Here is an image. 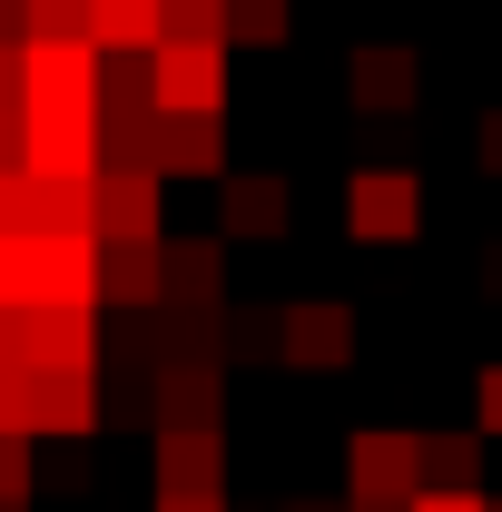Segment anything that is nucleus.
<instances>
[{"label": "nucleus", "instance_id": "nucleus-1", "mask_svg": "<svg viewBox=\"0 0 502 512\" xmlns=\"http://www.w3.org/2000/svg\"><path fill=\"white\" fill-rule=\"evenodd\" d=\"M414 227H424V178H414V168H355V178H345V237L404 247Z\"/></svg>", "mask_w": 502, "mask_h": 512}, {"label": "nucleus", "instance_id": "nucleus-2", "mask_svg": "<svg viewBox=\"0 0 502 512\" xmlns=\"http://www.w3.org/2000/svg\"><path fill=\"white\" fill-rule=\"evenodd\" d=\"M148 99L158 109H227V40H158L148 50Z\"/></svg>", "mask_w": 502, "mask_h": 512}, {"label": "nucleus", "instance_id": "nucleus-3", "mask_svg": "<svg viewBox=\"0 0 502 512\" xmlns=\"http://www.w3.org/2000/svg\"><path fill=\"white\" fill-rule=\"evenodd\" d=\"M276 365H306V375H335L355 365V306L345 296H306L276 316Z\"/></svg>", "mask_w": 502, "mask_h": 512}, {"label": "nucleus", "instance_id": "nucleus-4", "mask_svg": "<svg viewBox=\"0 0 502 512\" xmlns=\"http://www.w3.org/2000/svg\"><path fill=\"white\" fill-rule=\"evenodd\" d=\"M286 217H296V188H286V168H227V178H217V227H227V247L286 237Z\"/></svg>", "mask_w": 502, "mask_h": 512}, {"label": "nucleus", "instance_id": "nucleus-5", "mask_svg": "<svg viewBox=\"0 0 502 512\" xmlns=\"http://www.w3.org/2000/svg\"><path fill=\"white\" fill-rule=\"evenodd\" d=\"M20 168H40V178H89V168H99V119H89V109H20Z\"/></svg>", "mask_w": 502, "mask_h": 512}, {"label": "nucleus", "instance_id": "nucleus-6", "mask_svg": "<svg viewBox=\"0 0 502 512\" xmlns=\"http://www.w3.org/2000/svg\"><path fill=\"white\" fill-rule=\"evenodd\" d=\"M158 178H227V109H158Z\"/></svg>", "mask_w": 502, "mask_h": 512}, {"label": "nucleus", "instance_id": "nucleus-7", "mask_svg": "<svg viewBox=\"0 0 502 512\" xmlns=\"http://www.w3.org/2000/svg\"><path fill=\"white\" fill-rule=\"evenodd\" d=\"M89 237H158V168H89Z\"/></svg>", "mask_w": 502, "mask_h": 512}, {"label": "nucleus", "instance_id": "nucleus-8", "mask_svg": "<svg viewBox=\"0 0 502 512\" xmlns=\"http://www.w3.org/2000/svg\"><path fill=\"white\" fill-rule=\"evenodd\" d=\"M30 306H99V237H30Z\"/></svg>", "mask_w": 502, "mask_h": 512}, {"label": "nucleus", "instance_id": "nucleus-9", "mask_svg": "<svg viewBox=\"0 0 502 512\" xmlns=\"http://www.w3.org/2000/svg\"><path fill=\"white\" fill-rule=\"evenodd\" d=\"M158 306H227V237H158Z\"/></svg>", "mask_w": 502, "mask_h": 512}, {"label": "nucleus", "instance_id": "nucleus-10", "mask_svg": "<svg viewBox=\"0 0 502 512\" xmlns=\"http://www.w3.org/2000/svg\"><path fill=\"white\" fill-rule=\"evenodd\" d=\"M345 483H355V503H414L424 493L414 434H355L345 444Z\"/></svg>", "mask_w": 502, "mask_h": 512}, {"label": "nucleus", "instance_id": "nucleus-11", "mask_svg": "<svg viewBox=\"0 0 502 512\" xmlns=\"http://www.w3.org/2000/svg\"><path fill=\"white\" fill-rule=\"evenodd\" d=\"M89 424H99L89 365H30V434H89Z\"/></svg>", "mask_w": 502, "mask_h": 512}, {"label": "nucleus", "instance_id": "nucleus-12", "mask_svg": "<svg viewBox=\"0 0 502 512\" xmlns=\"http://www.w3.org/2000/svg\"><path fill=\"white\" fill-rule=\"evenodd\" d=\"M30 365H99V316L89 306H20Z\"/></svg>", "mask_w": 502, "mask_h": 512}, {"label": "nucleus", "instance_id": "nucleus-13", "mask_svg": "<svg viewBox=\"0 0 502 512\" xmlns=\"http://www.w3.org/2000/svg\"><path fill=\"white\" fill-rule=\"evenodd\" d=\"M217 414H227V365H217V355H188V365L158 375V434H178V424H217Z\"/></svg>", "mask_w": 502, "mask_h": 512}, {"label": "nucleus", "instance_id": "nucleus-14", "mask_svg": "<svg viewBox=\"0 0 502 512\" xmlns=\"http://www.w3.org/2000/svg\"><path fill=\"white\" fill-rule=\"evenodd\" d=\"M217 483H227V434L217 424L158 434V493H217Z\"/></svg>", "mask_w": 502, "mask_h": 512}, {"label": "nucleus", "instance_id": "nucleus-15", "mask_svg": "<svg viewBox=\"0 0 502 512\" xmlns=\"http://www.w3.org/2000/svg\"><path fill=\"white\" fill-rule=\"evenodd\" d=\"M414 89H424V60L414 50H355V99L375 109V119H394V109H414Z\"/></svg>", "mask_w": 502, "mask_h": 512}, {"label": "nucleus", "instance_id": "nucleus-16", "mask_svg": "<svg viewBox=\"0 0 502 512\" xmlns=\"http://www.w3.org/2000/svg\"><path fill=\"white\" fill-rule=\"evenodd\" d=\"M99 296L158 306V237H99Z\"/></svg>", "mask_w": 502, "mask_h": 512}, {"label": "nucleus", "instance_id": "nucleus-17", "mask_svg": "<svg viewBox=\"0 0 502 512\" xmlns=\"http://www.w3.org/2000/svg\"><path fill=\"white\" fill-rule=\"evenodd\" d=\"M20 178H30V237H89V178H40V168Z\"/></svg>", "mask_w": 502, "mask_h": 512}, {"label": "nucleus", "instance_id": "nucleus-18", "mask_svg": "<svg viewBox=\"0 0 502 512\" xmlns=\"http://www.w3.org/2000/svg\"><path fill=\"white\" fill-rule=\"evenodd\" d=\"M414 463L434 493H483V434H414Z\"/></svg>", "mask_w": 502, "mask_h": 512}, {"label": "nucleus", "instance_id": "nucleus-19", "mask_svg": "<svg viewBox=\"0 0 502 512\" xmlns=\"http://www.w3.org/2000/svg\"><path fill=\"white\" fill-rule=\"evenodd\" d=\"M89 50H158V0H89Z\"/></svg>", "mask_w": 502, "mask_h": 512}, {"label": "nucleus", "instance_id": "nucleus-20", "mask_svg": "<svg viewBox=\"0 0 502 512\" xmlns=\"http://www.w3.org/2000/svg\"><path fill=\"white\" fill-rule=\"evenodd\" d=\"M296 30V0H227V50H276Z\"/></svg>", "mask_w": 502, "mask_h": 512}, {"label": "nucleus", "instance_id": "nucleus-21", "mask_svg": "<svg viewBox=\"0 0 502 512\" xmlns=\"http://www.w3.org/2000/svg\"><path fill=\"white\" fill-rule=\"evenodd\" d=\"M217 355H276V316L266 306H217Z\"/></svg>", "mask_w": 502, "mask_h": 512}, {"label": "nucleus", "instance_id": "nucleus-22", "mask_svg": "<svg viewBox=\"0 0 502 512\" xmlns=\"http://www.w3.org/2000/svg\"><path fill=\"white\" fill-rule=\"evenodd\" d=\"M158 40H227V0H158Z\"/></svg>", "mask_w": 502, "mask_h": 512}, {"label": "nucleus", "instance_id": "nucleus-23", "mask_svg": "<svg viewBox=\"0 0 502 512\" xmlns=\"http://www.w3.org/2000/svg\"><path fill=\"white\" fill-rule=\"evenodd\" d=\"M20 40H89V0H20Z\"/></svg>", "mask_w": 502, "mask_h": 512}, {"label": "nucleus", "instance_id": "nucleus-24", "mask_svg": "<svg viewBox=\"0 0 502 512\" xmlns=\"http://www.w3.org/2000/svg\"><path fill=\"white\" fill-rule=\"evenodd\" d=\"M0 306H30V237H0Z\"/></svg>", "mask_w": 502, "mask_h": 512}, {"label": "nucleus", "instance_id": "nucleus-25", "mask_svg": "<svg viewBox=\"0 0 502 512\" xmlns=\"http://www.w3.org/2000/svg\"><path fill=\"white\" fill-rule=\"evenodd\" d=\"M0 237H30V178L0 168Z\"/></svg>", "mask_w": 502, "mask_h": 512}, {"label": "nucleus", "instance_id": "nucleus-26", "mask_svg": "<svg viewBox=\"0 0 502 512\" xmlns=\"http://www.w3.org/2000/svg\"><path fill=\"white\" fill-rule=\"evenodd\" d=\"M0 434H30V365L0 375Z\"/></svg>", "mask_w": 502, "mask_h": 512}, {"label": "nucleus", "instance_id": "nucleus-27", "mask_svg": "<svg viewBox=\"0 0 502 512\" xmlns=\"http://www.w3.org/2000/svg\"><path fill=\"white\" fill-rule=\"evenodd\" d=\"M20 493H30V444L0 434V503H20Z\"/></svg>", "mask_w": 502, "mask_h": 512}, {"label": "nucleus", "instance_id": "nucleus-28", "mask_svg": "<svg viewBox=\"0 0 502 512\" xmlns=\"http://www.w3.org/2000/svg\"><path fill=\"white\" fill-rule=\"evenodd\" d=\"M473 434H502V365H483L473 384Z\"/></svg>", "mask_w": 502, "mask_h": 512}, {"label": "nucleus", "instance_id": "nucleus-29", "mask_svg": "<svg viewBox=\"0 0 502 512\" xmlns=\"http://www.w3.org/2000/svg\"><path fill=\"white\" fill-rule=\"evenodd\" d=\"M30 365V345H20V306H0V375H20Z\"/></svg>", "mask_w": 502, "mask_h": 512}, {"label": "nucleus", "instance_id": "nucleus-30", "mask_svg": "<svg viewBox=\"0 0 502 512\" xmlns=\"http://www.w3.org/2000/svg\"><path fill=\"white\" fill-rule=\"evenodd\" d=\"M404 512H483V493H434V483H424V493H414Z\"/></svg>", "mask_w": 502, "mask_h": 512}, {"label": "nucleus", "instance_id": "nucleus-31", "mask_svg": "<svg viewBox=\"0 0 502 512\" xmlns=\"http://www.w3.org/2000/svg\"><path fill=\"white\" fill-rule=\"evenodd\" d=\"M473 148H483V168L502 178V109H483V128H473Z\"/></svg>", "mask_w": 502, "mask_h": 512}, {"label": "nucleus", "instance_id": "nucleus-32", "mask_svg": "<svg viewBox=\"0 0 502 512\" xmlns=\"http://www.w3.org/2000/svg\"><path fill=\"white\" fill-rule=\"evenodd\" d=\"M158 512H227V493H158Z\"/></svg>", "mask_w": 502, "mask_h": 512}, {"label": "nucleus", "instance_id": "nucleus-33", "mask_svg": "<svg viewBox=\"0 0 502 512\" xmlns=\"http://www.w3.org/2000/svg\"><path fill=\"white\" fill-rule=\"evenodd\" d=\"M0 168H20V109H0Z\"/></svg>", "mask_w": 502, "mask_h": 512}, {"label": "nucleus", "instance_id": "nucleus-34", "mask_svg": "<svg viewBox=\"0 0 502 512\" xmlns=\"http://www.w3.org/2000/svg\"><path fill=\"white\" fill-rule=\"evenodd\" d=\"M483 286H493V296H502V256H483Z\"/></svg>", "mask_w": 502, "mask_h": 512}, {"label": "nucleus", "instance_id": "nucleus-35", "mask_svg": "<svg viewBox=\"0 0 502 512\" xmlns=\"http://www.w3.org/2000/svg\"><path fill=\"white\" fill-rule=\"evenodd\" d=\"M355 512H404V503H355Z\"/></svg>", "mask_w": 502, "mask_h": 512}, {"label": "nucleus", "instance_id": "nucleus-36", "mask_svg": "<svg viewBox=\"0 0 502 512\" xmlns=\"http://www.w3.org/2000/svg\"><path fill=\"white\" fill-rule=\"evenodd\" d=\"M0 512H20V503H0Z\"/></svg>", "mask_w": 502, "mask_h": 512}]
</instances>
